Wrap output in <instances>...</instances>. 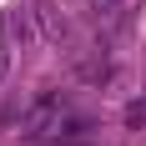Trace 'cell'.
<instances>
[{
	"mask_svg": "<svg viewBox=\"0 0 146 146\" xmlns=\"http://www.w3.org/2000/svg\"><path fill=\"white\" fill-rule=\"evenodd\" d=\"M66 126H71V111H66V96H56V91H40V96L25 106V116H20V131H25L30 141L60 136Z\"/></svg>",
	"mask_w": 146,
	"mask_h": 146,
	"instance_id": "obj_1",
	"label": "cell"
},
{
	"mask_svg": "<svg viewBox=\"0 0 146 146\" xmlns=\"http://www.w3.org/2000/svg\"><path fill=\"white\" fill-rule=\"evenodd\" d=\"M30 15H35V25H40V35H45L50 45L71 40V20L56 10V0H35V10H30Z\"/></svg>",
	"mask_w": 146,
	"mask_h": 146,
	"instance_id": "obj_2",
	"label": "cell"
},
{
	"mask_svg": "<svg viewBox=\"0 0 146 146\" xmlns=\"http://www.w3.org/2000/svg\"><path fill=\"white\" fill-rule=\"evenodd\" d=\"M121 5H126V0H91V10L101 15V20H111V15H116Z\"/></svg>",
	"mask_w": 146,
	"mask_h": 146,
	"instance_id": "obj_3",
	"label": "cell"
},
{
	"mask_svg": "<svg viewBox=\"0 0 146 146\" xmlns=\"http://www.w3.org/2000/svg\"><path fill=\"white\" fill-rule=\"evenodd\" d=\"M5 71H10V50H5V40H0V81H5Z\"/></svg>",
	"mask_w": 146,
	"mask_h": 146,
	"instance_id": "obj_4",
	"label": "cell"
}]
</instances>
